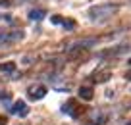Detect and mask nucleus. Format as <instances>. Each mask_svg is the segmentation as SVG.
<instances>
[{
  "label": "nucleus",
  "mask_w": 131,
  "mask_h": 125,
  "mask_svg": "<svg viewBox=\"0 0 131 125\" xmlns=\"http://www.w3.org/2000/svg\"><path fill=\"white\" fill-rule=\"evenodd\" d=\"M10 112L14 113V116H19V117H25L29 113V108H27V104H25L23 100H17V102H14L12 104V108H10Z\"/></svg>",
  "instance_id": "nucleus-3"
},
{
  "label": "nucleus",
  "mask_w": 131,
  "mask_h": 125,
  "mask_svg": "<svg viewBox=\"0 0 131 125\" xmlns=\"http://www.w3.org/2000/svg\"><path fill=\"white\" fill-rule=\"evenodd\" d=\"M29 96L33 100H41V98L46 96V87L45 85H37V87H31L29 89Z\"/></svg>",
  "instance_id": "nucleus-4"
},
{
  "label": "nucleus",
  "mask_w": 131,
  "mask_h": 125,
  "mask_svg": "<svg viewBox=\"0 0 131 125\" xmlns=\"http://www.w3.org/2000/svg\"><path fill=\"white\" fill-rule=\"evenodd\" d=\"M91 119H93V121H96V123H102V121L106 119V117H104V116H102V113H100V112H96V110H93V112H91Z\"/></svg>",
  "instance_id": "nucleus-8"
},
{
  "label": "nucleus",
  "mask_w": 131,
  "mask_h": 125,
  "mask_svg": "<svg viewBox=\"0 0 131 125\" xmlns=\"http://www.w3.org/2000/svg\"><path fill=\"white\" fill-rule=\"evenodd\" d=\"M77 94H79V98H81V100H85V102L93 100V96H94V93H93V89H91V87H79Z\"/></svg>",
  "instance_id": "nucleus-5"
},
{
  "label": "nucleus",
  "mask_w": 131,
  "mask_h": 125,
  "mask_svg": "<svg viewBox=\"0 0 131 125\" xmlns=\"http://www.w3.org/2000/svg\"><path fill=\"white\" fill-rule=\"evenodd\" d=\"M45 17H46V10H42V8H35L29 12V19L31 21H42Z\"/></svg>",
  "instance_id": "nucleus-6"
},
{
  "label": "nucleus",
  "mask_w": 131,
  "mask_h": 125,
  "mask_svg": "<svg viewBox=\"0 0 131 125\" xmlns=\"http://www.w3.org/2000/svg\"><path fill=\"white\" fill-rule=\"evenodd\" d=\"M2 4H8V2H6V0H0V6H2Z\"/></svg>",
  "instance_id": "nucleus-11"
},
{
  "label": "nucleus",
  "mask_w": 131,
  "mask_h": 125,
  "mask_svg": "<svg viewBox=\"0 0 131 125\" xmlns=\"http://www.w3.org/2000/svg\"><path fill=\"white\" fill-rule=\"evenodd\" d=\"M129 65H131V60H129Z\"/></svg>",
  "instance_id": "nucleus-12"
},
{
  "label": "nucleus",
  "mask_w": 131,
  "mask_h": 125,
  "mask_svg": "<svg viewBox=\"0 0 131 125\" xmlns=\"http://www.w3.org/2000/svg\"><path fill=\"white\" fill-rule=\"evenodd\" d=\"M14 69H16V64H14V62H4V64H0V71L10 73V71H14Z\"/></svg>",
  "instance_id": "nucleus-7"
},
{
  "label": "nucleus",
  "mask_w": 131,
  "mask_h": 125,
  "mask_svg": "<svg viewBox=\"0 0 131 125\" xmlns=\"http://www.w3.org/2000/svg\"><path fill=\"white\" fill-rule=\"evenodd\" d=\"M118 10H119L118 4H96V6H93V8H89V17H91V21L104 23V21H108Z\"/></svg>",
  "instance_id": "nucleus-1"
},
{
  "label": "nucleus",
  "mask_w": 131,
  "mask_h": 125,
  "mask_svg": "<svg viewBox=\"0 0 131 125\" xmlns=\"http://www.w3.org/2000/svg\"><path fill=\"white\" fill-rule=\"evenodd\" d=\"M0 100H10V94L8 93H0Z\"/></svg>",
  "instance_id": "nucleus-9"
},
{
  "label": "nucleus",
  "mask_w": 131,
  "mask_h": 125,
  "mask_svg": "<svg viewBox=\"0 0 131 125\" xmlns=\"http://www.w3.org/2000/svg\"><path fill=\"white\" fill-rule=\"evenodd\" d=\"M23 39V31H12V33H0V44H8Z\"/></svg>",
  "instance_id": "nucleus-2"
},
{
  "label": "nucleus",
  "mask_w": 131,
  "mask_h": 125,
  "mask_svg": "<svg viewBox=\"0 0 131 125\" xmlns=\"http://www.w3.org/2000/svg\"><path fill=\"white\" fill-rule=\"evenodd\" d=\"M4 123H6V117H4V116H0V125H4Z\"/></svg>",
  "instance_id": "nucleus-10"
},
{
  "label": "nucleus",
  "mask_w": 131,
  "mask_h": 125,
  "mask_svg": "<svg viewBox=\"0 0 131 125\" xmlns=\"http://www.w3.org/2000/svg\"><path fill=\"white\" fill-rule=\"evenodd\" d=\"M129 125H131V123H129Z\"/></svg>",
  "instance_id": "nucleus-13"
}]
</instances>
